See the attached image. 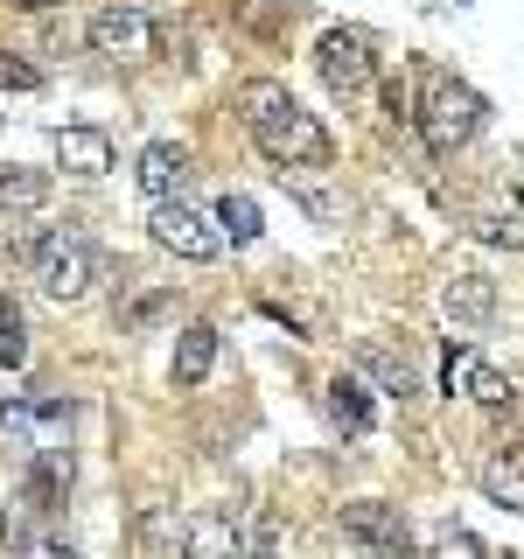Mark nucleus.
I'll list each match as a JSON object with an SVG mask.
<instances>
[{"instance_id": "f257e3e1", "label": "nucleus", "mask_w": 524, "mask_h": 559, "mask_svg": "<svg viewBox=\"0 0 524 559\" xmlns=\"http://www.w3.org/2000/svg\"><path fill=\"white\" fill-rule=\"evenodd\" d=\"M238 119H245V133H252V147L279 168H329V127L314 112H301V98L287 92V84H273V78H252V84H238Z\"/></svg>"}, {"instance_id": "f03ea898", "label": "nucleus", "mask_w": 524, "mask_h": 559, "mask_svg": "<svg viewBox=\"0 0 524 559\" xmlns=\"http://www.w3.org/2000/svg\"><path fill=\"white\" fill-rule=\"evenodd\" d=\"M14 259L28 266V280L43 287V301H84V294L98 287V252L84 231H70V224H57V231H22L14 238Z\"/></svg>"}, {"instance_id": "7ed1b4c3", "label": "nucleus", "mask_w": 524, "mask_h": 559, "mask_svg": "<svg viewBox=\"0 0 524 559\" xmlns=\"http://www.w3.org/2000/svg\"><path fill=\"white\" fill-rule=\"evenodd\" d=\"M483 119H489L483 92H468V84L448 78V70H419V133H427L433 154L468 147V140L483 133Z\"/></svg>"}, {"instance_id": "20e7f679", "label": "nucleus", "mask_w": 524, "mask_h": 559, "mask_svg": "<svg viewBox=\"0 0 524 559\" xmlns=\"http://www.w3.org/2000/svg\"><path fill=\"white\" fill-rule=\"evenodd\" d=\"M314 70H322L329 98H343V105H364L378 92V57H371V35L364 28H329L314 43Z\"/></svg>"}, {"instance_id": "39448f33", "label": "nucleus", "mask_w": 524, "mask_h": 559, "mask_svg": "<svg viewBox=\"0 0 524 559\" xmlns=\"http://www.w3.org/2000/svg\"><path fill=\"white\" fill-rule=\"evenodd\" d=\"M336 524H343L349 546H364L371 559H406L413 552V518L398 511V503L357 497V503H343V511H336Z\"/></svg>"}, {"instance_id": "423d86ee", "label": "nucleus", "mask_w": 524, "mask_h": 559, "mask_svg": "<svg viewBox=\"0 0 524 559\" xmlns=\"http://www.w3.org/2000/svg\"><path fill=\"white\" fill-rule=\"evenodd\" d=\"M84 43H92L105 63H147L154 57V22L133 0H112V8H98L92 22H84Z\"/></svg>"}, {"instance_id": "0eeeda50", "label": "nucleus", "mask_w": 524, "mask_h": 559, "mask_svg": "<svg viewBox=\"0 0 524 559\" xmlns=\"http://www.w3.org/2000/svg\"><path fill=\"white\" fill-rule=\"evenodd\" d=\"M147 238L162 245V252L189 259V266H210V259H217V245H224V231L210 217H196L189 203H154L147 210Z\"/></svg>"}, {"instance_id": "6e6552de", "label": "nucleus", "mask_w": 524, "mask_h": 559, "mask_svg": "<svg viewBox=\"0 0 524 559\" xmlns=\"http://www.w3.org/2000/svg\"><path fill=\"white\" fill-rule=\"evenodd\" d=\"M441 314L462 329V336H483V329L497 322V280H489L483 266L448 273V280H441Z\"/></svg>"}, {"instance_id": "1a4fd4ad", "label": "nucleus", "mask_w": 524, "mask_h": 559, "mask_svg": "<svg viewBox=\"0 0 524 559\" xmlns=\"http://www.w3.org/2000/svg\"><path fill=\"white\" fill-rule=\"evenodd\" d=\"M189 175H196V168H189L182 140H147L140 162H133V182H140V197H147V203H182Z\"/></svg>"}, {"instance_id": "9d476101", "label": "nucleus", "mask_w": 524, "mask_h": 559, "mask_svg": "<svg viewBox=\"0 0 524 559\" xmlns=\"http://www.w3.org/2000/svg\"><path fill=\"white\" fill-rule=\"evenodd\" d=\"M448 392H468L476 406H489V413H503V406H517V392H511V378L497 371V364H483L476 349H448Z\"/></svg>"}, {"instance_id": "9b49d317", "label": "nucleus", "mask_w": 524, "mask_h": 559, "mask_svg": "<svg viewBox=\"0 0 524 559\" xmlns=\"http://www.w3.org/2000/svg\"><path fill=\"white\" fill-rule=\"evenodd\" d=\"M182 559H252V538H245L238 518L196 511V518L182 524Z\"/></svg>"}, {"instance_id": "f8f14e48", "label": "nucleus", "mask_w": 524, "mask_h": 559, "mask_svg": "<svg viewBox=\"0 0 524 559\" xmlns=\"http://www.w3.org/2000/svg\"><path fill=\"white\" fill-rule=\"evenodd\" d=\"M322 413H329V427H343V433H371V384L357 371H336L322 384Z\"/></svg>"}, {"instance_id": "ddd939ff", "label": "nucleus", "mask_w": 524, "mask_h": 559, "mask_svg": "<svg viewBox=\"0 0 524 559\" xmlns=\"http://www.w3.org/2000/svg\"><path fill=\"white\" fill-rule=\"evenodd\" d=\"M57 168L92 182V175L112 168V140H105L98 127H63V133H57Z\"/></svg>"}, {"instance_id": "4468645a", "label": "nucleus", "mask_w": 524, "mask_h": 559, "mask_svg": "<svg viewBox=\"0 0 524 559\" xmlns=\"http://www.w3.org/2000/svg\"><path fill=\"white\" fill-rule=\"evenodd\" d=\"M210 364H217V329L189 322L182 336H175V392H196V384L210 378Z\"/></svg>"}, {"instance_id": "2eb2a0df", "label": "nucleus", "mask_w": 524, "mask_h": 559, "mask_svg": "<svg viewBox=\"0 0 524 559\" xmlns=\"http://www.w3.org/2000/svg\"><path fill=\"white\" fill-rule=\"evenodd\" d=\"M357 378H371L384 399H413V392H419L413 364H406V357H392L384 343H364V349H357Z\"/></svg>"}, {"instance_id": "dca6fc26", "label": "nucleus", "mask_w": 524, "mask_h": 559, "mask_svg": "<svg viewBox=\"0 0 524 559\" xmlns=\"http://www.w3.org/2000/svg\"><path fill=\"white\" fill-rule=\"evenodd\" d=\"M49 203V175L43 168H8L0 162V217H28Z\"/></svg>"}, {"instance_id": "f3484780", "label": "nucleus", "mask_w": 524, "mask_h": 559, "mask_svg": "<svg viewBox=\"0 0 524 559\" xmlns=\"http://www.w3.org/2000/svg\"><path fill=\"white\" fill-rule=\"evenodd\" d=\"M483 497L503 503V511H524V462L517 454H489L483 462Z\"/></svg>"}, {"instance_id": "a211bd4d", "label": "nucleus", "mask_w": 524, "mask_h": 559, "mask_svg": "<svg viewBox=\"0 0 524 559\" xmlns=\"http://www.w3.org/2000/svg\"><path fill=\"white\" fill-rule=\"evenodd\" d=\"M314 175H322V168H279V182H287L294 197H301V210H308L314 224H343V203L329 197V189L314 182Z\"/></svg>"}, {"instance_id": "6ab92c4d", "label": "nucleus", "mask_w": 524, "mask_h": 559, "mask_svg": "<svg viewBox=\"0 0 524 559\" xmlns=\"http://www.w3.org/2000/svg\"><path fill=\"white\" fill-rule=\"evenodd\" d=\"M217 231L231 245H259V231H266V217H259V203L245 197V189H231V197L217 203Z\"/></svg>"}, {"instance_id": "aec40b11", "label": "nucleus", "mask_w": 524, "mask_h": 559, "mask_svg": "<svg viewBox=\"0 0 524 559\" xmlns=\"http://www.w3.org/2000/svg\"><path fill=\"white\" fill-rule=\"evenodd\" d=\"M28 364V322H22V301L0 294V371H22Z\"/></svg>"}, {"instance_id": "412c9836", "label": "nucleus", "mask_w": 524, "mask_h": 559, "mask_svg": "<svg viewBox=\"0 0 524 559\" xmlns=\"http://www.w3.org/2000/svg\"><path fill=\"white\" fill-rule=\"evenodd\" d=\"M427 552H433V559H489V546L468 532V524H454V518H441V524L427 532Z\"/></svg>"}, {"instance_id": "4be33fe9", "label": "nucleus", "mask_w": 524, "mask_h": 559, "mask_svg": "<svg viewBox=\"0 0 524 559\" xmlns=\"http://www.w3.org/2000/svg\"><path fill=\"white\" fill-rule=\"evenodd\" d=\"M483 238L517 252V245H524V210H497V217H483Z\"/></svg>"}, {"instance_id": "5701e85b", "label": "nucleus", "mask_w": 524, "mask_h": 559, "mask_svg": "<svg viewBox=\"0 0 524 559\" xmlns=\"http://www.w3.org/2000/svg\"><path fill=\"white\" fill-rule=\"evenodd\" d=\"M35 84H43V70L28 57H8V49H0V92H35Z\"/></svg>"}, {"instance_id": "b1692460", "label": "nucleus", "mask_w": 524, "mask_h": 559, "mask_svg": "<svg viewBox=\"0 0 524 559\" xmlns=\"http://www.w3.org/2000/svg\"><path fill=\"white\" fill-rule=\"evenodd\" d=\"M245 538H252V559H279V518H273V511H259Z\"/></svg>"}, {"instance_id": "393cba45", "label": "nucleus", "mask_w": 524, "mask_h": 559, "mask_svg": "<svg viewBox=\"0 0 524 559\" xmlns=\"http://www.w3.org/2000/svg\"><path fill=\"white\" fill-rule=\"evenodd\" d=\"M140 538H147V546H168L175 532H168V518H162V511H147V518H140Z\"/></svg>"}, {"instance_id": "a878e982", "label": "nucleus", "mask_w": 524, "mask_h": 559, "mask_svg": "<svg viewBox=\"0 0 524 559\" xmlns=\"http://www.w3.org/2000/svg\"><path fill=\"white\" fill-rule=\"evenodd\" d=\"M35 559H78L70 546H35Z\"/></svg>"}, {"instance_id": "bb28decb", "label": "nucleus", "mask_w": 524, "mask_h": 559, "mask_svg": "<svg viewBox=\"0 0 524 559\" xmlns=\"http://www.w3.org/2000/svg\"><path fill=\"white\" fill-rule=\"evenodd\" d=\"M14 8H28V14H43V8H57V0H14Z\"/></svg>"}]
</instances>
